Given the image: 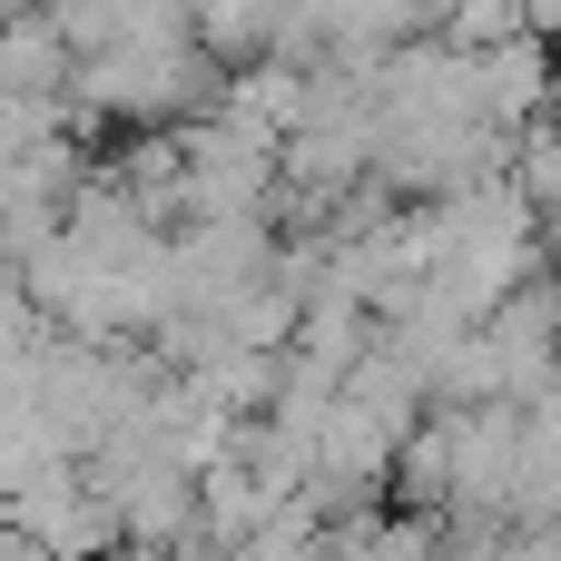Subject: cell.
I'll return each mask as SVG.
<instances>
[{
	"mask_svg": "<svg viewBox=\"0 0 561 561\" xmlns=\"http://www.w3.org/2000/svg\"><path fill=\"white\" fill-rule=\"evenodd\" d=\"M523 10V39H561V0H513Z\"/></svg>",
	"mask_w": 561,
	"mask_h": 561,
	"instance_id": "5",
	"label": "cell"
},
{
	"mask_svg": "<svg viewBox=\"0 0 561 561\" xmlns=\"http://www.w3.org/2000/svg\"><path fill=\"white\" fill-rule=\"evenodd\" d=\"M0 523H10L20 542H39L49 561H108L118 552V513H108V493L79 473V454L30 463V473L0 493Z\"/></svg>",
	"mask_w": 561,
	"mask_h": 561,
	"instance_id": "1",
	"label": "cell"
},
{
	"mask_svg": "<svg viewBox=\"0 0 561 561\" xmlns=\"http://www.w3.org/2000/svg\"><path fill=\"white\" fill-rule=\"evenodd\" d=\"M69 39L49 20V0L30 10H0V99H69Z\"/></svg>",
	"mask_w": 561,
	"mask_h": 561,
	"instance_id": "3",
	"label": "cell"
},
{
	"mask_svg": "<svg viewBox=\"0 0 561 561\" xmlns=\"http://www.w3.org/2000/svg\"><path fill=\"white\" fill-rule=\"evenodd\" d=\"M49 345V316L30 306V276L0 256V355H39Z\"/></svg>",
	"mask_w": 561,
	"mask_h": 561,
	"instance_id": "4",
	"label": "cell"
},
{
	"mask_svg": "<svg viewBox=\"0 0 561 561\" xmlns=\"http://www.w3.org/2000/svg\"><path fill=\"white\" fill-rule=\"evenodd\" d=\"M473 59V118L483 128H533L542 108H552V89H561V59H552V39H503V49H463Z\"/></svg>",
	"mask_w": 561,
	"mask_h": 561,
	"instance_id": "2",
	"label": "cell"
}]
</instances>
